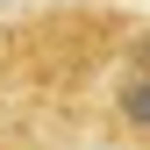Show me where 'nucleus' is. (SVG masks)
<instances>
[{"mask_svg":"<svg viewBox=\"0 0 150 150\" xmlns=\"http://www.w3.org/2000/svg\"><path fill=\"white\" fill-rule=\"evenodd\" d=\"M100 122H107V136H122L129 150H150V29L122 50L115 79L100 93Z\"/></svg>","mask_w":150,"mask_h":150,"instance_id":"obj_1","label":"nucleus"},{"mask_svg":"<svg viewBox=\"0 0 150 150\" xmlns=\"http://www.w3.org/2000/svg\"><path fill=\"white\" fill-rule=\"evenodd\" d=\"M0 150H7V79H0Z\"/></svg>","mask_w":150,"mask_h":150,"instance_id":"obj_2","label":"nucleus"}]
</instances>
